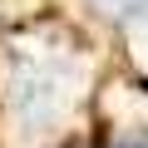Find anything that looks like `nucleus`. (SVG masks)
Masks as SVG:
<instances>
[{
  "instance_id": "1",
  "label": "nucleus",
  "mask_w": 148,
  "mask_h": 148,
  "mask_svg": "<svg viewBox=\"0 0 148 148\" xmlns=\"http://www.w3.org/2000/svg\"><path fill=\"white\" fill-rule=\"evenodd\" d=\"M109 148H148V128H138V133H119Z\"/></svg>"
}]
</instances>
